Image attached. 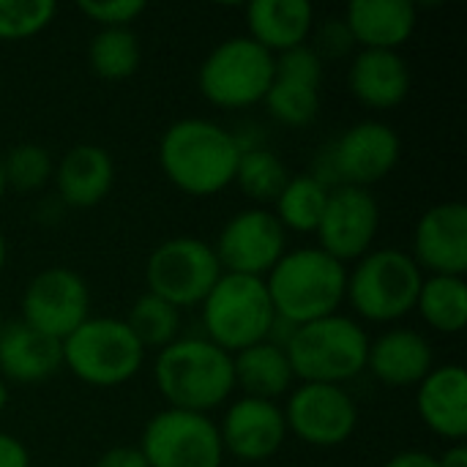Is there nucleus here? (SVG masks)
I'll return each mask as SVG.
<instances>
[{
    "label": "nucleus",
    "mask_w": 467,
    "mask_h": 467,
    "mask_svg": "<svg viewBox=\"0 0 467 467\" xmlns=\"http://www.w3.org/2000/svg\"><path fill=\"white\" fill-rule=\"evenodd\" d=\"M238 159L235 134L208 118H181L159 142L161 172L189 197H213L233 186Z\"/></svg>",
    "instance_id": "obj_1"
},
{
    "label": "nucleus",
    "mask_w": 467,
    "mask_h": 467,
    "mask_svg": "<svg viewBox=\"0 0 467 467\" xmlns=\"http://www.w3.org/2000/svg\"><path fill=\"white\" fill-rule=\"evenodd\" d=\"M153 380L170 408L208 416L235 391L233 356L205 337H178L159 350Z\"/></svg>",
    "instance_id": "obj_2"
},
{
    "label": "nucleus",
    "mask_w": 467,
    "mask_h": 467,
    "mask_svg": "<svg viewBox=\"0 0 467 467\" xmlns=\"http://www.w3.org/2000/svg\"><path fill=\"white\" fill-rule=\"evenodd\" d=\"M265 287L276 317L298 328L339 312L348 287V268L320 246H301L282 254L265 276Z\"/></svg>",
    "instance_id": "obj_3"
},
{
    "label": "nucleus",
    "mask_w": 467,
    "mask_h": 467,
    "mask_svg": "<svg viewBox=\"0 0 467 467\" xmlns=\"http://www.w3.org/2000/svg\"><path fill=\"white\" fill-rule=\"evenodd\" d=\"M285 353L296 380L345 386L367 369L369 337L353 317L337 312L293 328Z\"/></svg>",
    "instance_id": "obj_4"
},
{
    "label": "nucleus",
    "mask_w": 467,
    "mask_h": 467,
    "mask_svg": "<svg viewBox=\"0 0 467 467\" xmlns=\"http://www.w3.org/2000/svg\"><path fill=\"white\" fill-rule=\"evenodd\" d=\"M200 306L205 339L230 356L265 342L276 323L265 279L260 276L222 274Z\"/></svg>",
    "instance_id": "obj_5"
},
{
    "label": "nucleus",
    "mask_w": 467,
    "mask_h": 467,
    "mask_svg": "<svg viewBox=\"0 0 467 467\" xmlns=\"http://www.w3.org/2000/svg\"><path fill=\"white\" fill-rule=\"evenodd\" d=\"M424 285L421 268L402 249H375L348 271L345 301L369 323H397L416 309Z\"/></svg>",
    "instance_id": "obj_6"
},
{
    "label": "nucleus",
    "mask_w": 467,
    "mask_h": 467,
    "mask_svg": "<svg viewBox=\"0 0 467 467\" xmlns=\"http://www.w3.org/2000/svg\"><path fill=\"white\" fill-rule=\"evenodd\" d=\"M63 367L96 389H115L129 383L145 361V350L118 317H88L63 342Z\"/></svg>",
    "instance_id": "obj_7"
},
{
    "label": "nucleus",
    "mask_w": 467,
    "mask_h": 467,
    "mask_svg": "<svg viewBox=\"0 0 467 467\" xmlns=\"http://www.w3.org/2000/svg\"><path fill=\"white\" fill-rule=\"evenodd\" d=\"M276 74V57L249 36L216 44L197 71V88L213 107L246 109L265 99Z\"/></svg>",
    "instance_id": "obj_8"
},
{
    "label": "nucleus",
    "mask_w": 467,
    "mask_h": 467,
    "mask_svg": "<svg viewBox=\"0 0 467 467\" xmlns=\"http://www.w3.org/2000/svg\"><path fill=\"white\" fill-rule=\"evenodd\" d=\"M222 274L213 246L194 235L161 241L145 263L148 293L175 309L200 306Z\"/></svg>",
    "instance_id": "obj_9"
},
{
    "label": "nucleus",
    "mask_w": 467,
    "mask_h": 467,
    "mask_svg": "<svg viewBox=\"0 0 467 467\" xmlns=\"http://www.w3.org/2000/svg\"><path fill=\"white\" fill-rule=\"evenodd\" d=\"M148 467H222L219 427L202 413L159 410L142 430L140 446Z\"/></svg>",
    "instance_id": "obj_10"
},
{
    "label": "nucleus",
    "mask_w": 467,
    "mask_h": 467,
    "mask_svg": "<svg viewBox=\"0 0 467 467\" xmlns=\"http://www.w3.org/2000/svg\"><path fill=\"white\" fill-rule=\"evenodd\" d=\"M282 413L287 432L315 449L342 446L358 427V408L345 386L301 383L290 391Z\"/></svg>",
    "instance_id": "obj_11"
},
{
    "label": "nucleus",
    "mask_w": 467,
    "mask_h": 467,
    "mask_svg": "<svg viewBox=\"0 0 467 467\" xmlns=\"http://www.w3.org/2000/svg\"><path fill=\"white\" fill-rule=\"evenodd\" d=\"M287 233L268 208L238 211L219 233L213 254L224 274L260 276L265 279L271 268L287 252Z\"/></svg>",
    "instance_id": "obj_12"
},
{
    "label": "nucleus",
    "mask_w": 467,
    "mask_h": 467,
    "mask_svg": "<svg viewBox=\"0 0 467 467\" xmlns=\"http://www.w3.org/2000/svg\"><path fill=\"white\" fill-rule=\"evenodd\" d=\"M19 306L22 323L63 342L90 317V290L71 268H44L27 282Z\"/></svg>",
    "instance_id": "obj_13"
},
{
    "label": "nucleus",
    "mask_w": 467,
    "mask_h": 467,
    "mask_svg": "<svg viewBox=\"0 0 467 467\" xmlns=\"http://www.w3.org/2000/svg\"><path fill=\"white\" fill-rule=\"evenodd\" d=\"M315 233L320 249L342 265L361 260L372 252L380 233V205L375 194L358 186H334Z\"/></svg>",
    "instance_id": "obj_14"
},
{
    "label": "nucleus",
    "mask_w": 467,
    "mask_h": 467,
    "mask_svg": "<svg viewBox=\"0 0 467 467\" xmlns=\"http://www.w3.org/2000/svg\"><path fill=\"white\" fill-rule=\"evenodd\" d=\"M400 156H402V140L389 123L361 120L353 123L334 142L328 153V164L339 186L369 189L397 167Z\"/></svg>",
    "instance_id": "obj_15"
},
{
    "label": "nucleus",
    "mask_w": 467,
    "mask_h": 467,
    "mask_svg": "<svg viewBox=\"0 0 467 467\" xmlns=\"http://www.w3.org/2000/svg\"><path fill=\"white\" fill-rule=\"evenodd\" d=\"M320 85H323L320 52L304 44L276 55V74L263 104L279 123L301 129L309 126L320 112Z\"/></svg>",
    "instance_id": "obj_16"
},
{
    "label": "nucleus",
    "mask_w": 467,
    "mask_h": 467,
    "mask_svg": "<svg viewBox=\"0 0 467 467\" xmlns=\"http://www.w3.org/2000/svg\"><path fill=\"white\" fill-rule=\"evenodd\" d=\"M216 427L224 454L235 457L238 462H265L282 449L287 438L282 408L254 397L235 400Z\"/></svg>",
    "instance_id": "obj_17"
},
{
    "label": "nucleus",
    "mask_w": 467,
    "mask_h": 467,
    "mask_svg": "<svg viewBox=\"0 0 467 467\" xmlns=\"http://www.w3.org/2000/svg\"><path fill=\"white\" fill-rule=\"evenodd\" d=\"M413 263L430 276H465L467 208L462 202L432 205L413 230Z\"/></svg>",
    "instance_id": "obj_18"
},
{
    "label": "nucleus",
    "mask_w": 467,
    "mask_h": 467,
    "mask_svg": "<svg viewBox=\"0 0 467 467\" xmlns=\"http://www.w3.org/2000/svg\"><path fill=\"white\" fill-rule=\"evenodd\" d=\"M416 410L430 432L451 443L467 435V375L460 364L435 367L416 386Z\"/></svg>",
    "instance_id": "obj_19"
},
{
    "label": "nucleus",
    "mask_w": 467,
    "mask_h": 467,
    "mask_svg": "<svg viewBox=\"0 0 467 467\" xmlns=\"http://www.w3.org/2000/svg\"><path fill=\"white\" fill-rule=\"evenodd\" d=\"M367 369L375 375V380L394 389L419 386L435 369V353L424 334L413 328H389L369 342Z\"/></svg>",
    "instance_id": "obj_20"
},
{
    "label": "nucleus",
    "mask_w": 467,
    "mask_h": 467,
    "mask_svg": "<svg viewBox=\"0 0 467 467\" xmlns=\"http://www.w3.org/2000/svg\"><path fill=\"white\" fill-rule=\"evenodd\" d=\"M342 22L361 49L400 52L416 30L419 11L410 0H353Z\"/></svg>",
    "instance_id": "obj_21"
},
{
    "label": "nucleus",
    "mask_w": 467,
    "mask_h": 467,
    "mask_svg": "<svg viewBox=\"0 0 467 467\" xmlns=\"http://www.w3.org/2000/svg\"><path fill=\"white\" fill-rule=\"evenodd\" d=\"M57 197L71 208H93L99 205L115 183V161L101 145H74L63 153L55 167Z\"/></svg>",
    "instance_id": "obj_22"
},
{
    "label": "nucleus",
    "mask_w": 467,
    "mask_h": 467,
    "mask_svg": "<svg viewBox=\"0 0 467 467\" xmlns=\"http://www.w3.org/2000/svg\"><path fill=\"white\" fill-rule=\"evenodd\" d=\"M350 93L369 109H394L410 93V68L400 52L361 49L348 71Z\"/></svg>",
    "instance_id": "obj_23"
},
{
    "label": "nucleus",
    "mask_w": 467,
    "mask_h": 467,
    "mask_svg": "<svg viewBox=\"0 0 467 467\" xmlns=\"http://www.w3.org/2000/svg\"><path fill=\"white\" fill-rule=\"evenodd\" d=\"M63 367L57 339L30 328L22 320L5 323L0 331V378L14 383H41Z\"/></svg>",
    "instance_id": "obj_24"
},
{
    "label": "nucleus",
    "mask_w": 467,
    "mask_h": 467,
    "mask_svg": "<svg viewBox=\"0 0 467 467\" xmlns=\"http://www.w3.org/2000/svg\"><path fill=\"white\" fill-rule=\"evenodd\" d=\"M246 25L249 38L276 57L306 44L315 11L306 0H254L246 8Z\"/></svg>",
    "instance_id": "obj_25"
},
{
    "label": "nucleus",
    "mask_w": 467,
    "mask_h": 467,
    "mask_svg": "<svg viewBox=\"0 0 467 467\" xmlns=\"http://www.w3.org/2000/svg\"><path fill=\"white\" fill-rule=\"evenodd\" d=\"M233 375H235V389H241L244 397L268 400V402H276L279 397L290 394L296 383L285 348L268 339L235 353Z\"/></svg>",
    "instance_id": "obj_26"
},
{
    "label": "nucleus",
    "mask_w": 467,
    "mask_h": 467,
    "mask_svg": "<svg viewBox=\"0 0 467 467\" xmlns=\"http://www.w3.org/2000/svg\"><path fill=\"white\" fill-rule=\"evenodd\" d=\"M416 312L438 334H460L467 323V285L465 276H427Z\"/></svg>",
    "instance_id": "obj_27"
},
{
    "label": "nucleus",
    "mask_w": 467,
    "mask_h": 467,
    "mask_svg": "<svg viewBox=\"0 0 467 467\" xmlns=\"http://www.w3.org/2000/svg\"><path fill=\"white\" fill-rule=\"evenodd\" d=\"M328 192V183L317 175H290L287 186L274 202V216L285 233H315L323 219Z\"/></svg>",
    "instance_id": "obj_28"
},
{
    "label": "nucleus",
    "mask_w": 467,
    "mask_h": 467,
    "mask_svg": "<svg viewBox=\"0 0 467 467\" xmlns=\"http://www.w3.org/2000/svg\"><path fill=\"white\" fill-rule=\"evenodd\" d=\"M287 181H290V172L274 150H268L263 145L241 150L233 183H238V189L246 197H252L257 202V208H263L268 202L274 205L276 197L282 194V189L287 186Z\"/></svg>",
    "instance_id": "obj_29"
},
{
    "label": "nucleus",
    "mask_w": 467,
    "mask_h": 467,
    "mask_svg": "<svg viewBox=\"0 0 467 467\" xmlns=\"http://www.w3.org/2000/svg\"><path fill=\"white\" fill-rule=\"evenodd\" d=\"M140 38L131 27H101L88 44V63L101 79H126L140 68Z\"/></svg>",
    "instance_id": "obj_30"
},
{
    "label": "nucleus",
    "mask_w": 467,
    "mask_h": 467,
    "mask_svg": "<svg viewBox=\"0 0 467 467\" xmlns=\"http://www.w3.org/2000/svg\"><path fill=\"white\" fill-rule=\"evenodd\" d=\"M126 326L137 337L142 350H164L181 334V309L145 293L131 304Z\"/></svg>",
    "instance_id": "obj_31"
},
{
    "label": "nucleus",
    "mask_w": 467,
    "mask_h": 467,
    "mask_svg": "<svg viewBox=\"0 0 467 467\" xmlns=\"http://www.w3.org/2000/svg\"><path fill=\"white\" fill-rule=\"evenodd\" d=\"M3 161V175L5 183L16 192H36L41 186L49 183V178L55 175V164L52 156L44 145L36 142H22L14 145Z\"/></svg>",
    "instance_id": "obj_32"
},
{
    "label": "nucleus",
    "mask_w": 467,
    "mask_h": 467,
    "mask_svg": "<svg viewBox=\"0 0 467 467\" xmlns=\"http://www.w3.org/2000/svg\"><path fill=\"white\" fill-rule=\"evenodd\" d=\"M55 14L52 0H0V41L33 38L52 25Z\"/></svg>",
    "instance_id": "obj_33"
},
{
    "label": "nucleus",
    "mask_w": 467,
    "mask_h": 467,
    "mask_svg": "<svg viewBox=\"0 0 467 467\" xmlns=\"http://www.w3.org/2000/svg\"><path fill=\"white\" fill-rule=\"evenodd\" d=\"M79 11L101 25V27H129L137 16H142L145 3L142 0H82Z\"/></svg>",
    "instance_id": "obj_34"
},
{
    "label": "nucleus",
    "mask_w": 467,
    "mask_h": 467,
    "mask_svg": "<svg viewBox=\"0 0 467 467\" xmlns=\"http://www.w3.org/2000/svg\"><path fill=\"white\" fill-rule=\"evenodd\" d=\"M353 47V36L348 30V25L339 19V22H328L323 30H320V49H326L328 55H345L348 49Z\"/></svg>",
    "instance_id": "obj_35"
},
{
    "label": "nucleus",
    "mask_w": 467,
    "mask_h": 467,
    "mask_svg": "<svg viewBox=\"0 0 467 467\" xmlns=\"http://www.w3.org/2000/svg\"><path fill=\"white\" fill-rule=\"evenodd\" d=\"M96 467H148V462L137 446H115L96 460Z\"/></svg>",
    "instance_id": "obj_36"
},
{
    "label": "nucleus",
    "mask_w": 467,
    "mask_h": 467,
    "mask_svg": "<svg viewBox=\"0 0 467 467\" xmlns=\"http://www.w3.org/2000/svg\"><path fill=\"white\" fill-rule=\"evenodd\" d=\"M0 467H30L27 446L8 432H0Z\"/></svg>",
    "instance_id": "obj_37"
},
{
    "label": "nucleus",
    "mask_w": 467,
    "mask_h": 467,
    "mask_svg": "<svg viewBox=\"0 0 467 467\" xmlns=\"http://www.w3.org/2000/svg\"><path fill=\"white\" fill-rule=\"evenodd\" d=\"M383 467H438V460L427 451H400Z\"/></svg>",
    "instance_id": "obj_38"
},
{
    "label": "nucleus",
    "mask_w": 467,
    "mask_h": 467,
    "mask_svg": "<svg viewBox=\"0 0 467 467\" xmlns=\"http://www.w3.org/2000/svg\"><path fill=\"white\" fill-rule=\"evenodd\" d=\"M438 460V467H467V446L465 443H451Z\"/></svg>",
    "instance_id": "obj_39"
},
{
    "label": "nucleus",
    "mask_w": 467,
    "mask_h": 467,
    "mask_svg": "<svg viewBox=\"0 0 467 467\" xmlns=\"http://www.w3.org/2000/svg\"><path fill=\"white\" fill-rule=\"evenodd\" d=\"M5 405H8V383L0 378V413L5 410Z\"/></svg>",
    "instance_id": "obj_40"
},
{
    "label": "nucleus",
    "mask_w": 467,
    "mask_h": 467,
    "mask_svg": "<svg viewBox=\"0 0 467 467\" xmlns=\"http://www.w3.org/2000/svg\"><path fill=\"white\" fill-rule=\"evenodd\" d=\"M5 260H8V246H5V238H3V233H0V274H3V268H5Z\"/></svg>",
    "instance_id": "obj_41"
},
{
    "label": "nucleus",
    "mask_w": 467,
    "mask_h": 467,
    "mask_svg": "<svg viewBox=\"0 0 467 467\" xmlns=\"http://www.w3.org/2000/svg\"><path fill=\"white\" fill-rule=\"evenodd\" d=\"M5 192H8V183H5V175H3V161H0V200L5 197Z\"/></svg>",
    "instance_id": "obj_42"
},
{
    "label": "nucleus",
    "mask_w": 467,
    "mask_h": 467,
    "mask_svg": "<svg viewBox=\"0 0 467 467\" xmlns=\"http://www.w3.org/2000/svg\"><path fill=\"white\" fill-rule=\"evenodd\" d=\"M3 326H5V320H3V312H0V331H3Z\"/></svg>",
    "instance_id": "obj_43"
}]
</instances>
